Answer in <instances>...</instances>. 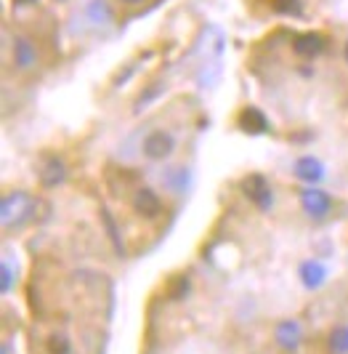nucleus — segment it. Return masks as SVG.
I'll return each mask as SVG.
<instances>
[{"mask_svg": "<svg viewBox=\"0 0 348 354\" xmlns=\"http://www.w3.org/2000/svg\"><path fill=\"white\" fill-rule=\"evenodd\" d=\"M37 51H35V43L30 37H17L14 40V62H17L19 70H30L35 64Z\"/></svg>", "mask_w": 348, "mask_h": 354, "instance_id": "11", "label": "nucleus"}, {"mask_svg": "<svg viewBox=\"0 0 348 354\" xmlns=\"http://www.w3.org/2000/svg\"><path fill=\"white\" fill-rule=\"evenodd\" d=\"M244 195L250 197L261 211H269L271 205H274V192H271V187H269V181L263 176H247L244 178Z\"/></svg>", "mask_w": 348, "mask_h": 354, "instance_id": "3", "label": "nucleus"}, {"mask_svg": "<svg viewBox=\"0 0 348 354\" xmlns=\"http://www.w3.org/2000/svg\"><path fill=\"white\" fill-rule=\"evenodd\" d=\"M165 184L181 195V192L186 189V184H189V174H186L184 168H173L171 174H165Z\"/></svg>", "mask_w": 348, "mask_h": 354, "instance_id": "16", "label": "nucleus"}, {"mask_svg": "<svg viewBox=\"0 0 348 354\" xmlns=\"http://www.w3.org/2000/svg\"><path fill=\"white\" fill-rule=\"evenodd\" d=\"M298 274H300V283L306 285L309 290H316V288H322L325 280H327V269L325 264H319V261H303L300 269H298Z\"/></svg>", "mask_w": 348, "mask_h": 354, "instance_id": "8", "label": "nucleus"}, {"mask_svg": "<svg viewBox=\"0 0 348 354\" xmlns=\"http://www.w3.org/2000/svg\"><path fill=\"white\" fill-rule=\"evenodd\" d=\"M186 293H189V280H178V283H175V288H173V299H175V301H181Z\"/></svg>", "mask_w": 348, "mask_h": 354, "instance_id": "20", "label": "nucleus"}, {"mask_svg": "<svg viewBox=\"0 0 348 354\" xmlns=\"http://www.w3.org/2000/svg\"><path fill=\"white\" fill-rule=\"evenodd\" d=\"M86 14L90 17L93 24H109V21H112V11L104 6V0H93V3H88Z\"/></svg>", "mask_w": 348, "mask_h": 354, "instance_id": "14", "label": "nucleus"}, {"mask_svg": "<svg viewBox=\"0 0 348 354\" xmlns=\"http://www.w3.org/2000/svg\"><path fill=\"white\" fill-rule=\"evenodd\" d=\"M274 336H277V344L284 352H296L298 344H300V325L296 319H282L274 328Z\"/></svg>", "mask_w": 348, "mask_h": 354, "instance_id": "7", "label": "nucleus"}, {"mask_svg": "<svg viewBox=\"0 0 348 354\" xmlns=\"http://www.w3.org/2000/svg\"><path fill=\"white\" fill-rule=\"evenodd\" d=\"M346 62H348V43H346Z\"/></svg>", "mask_w": 348, "mask_h": 354, "instance_id": "23", "label": "nucleus"}, {"mask_svg": "<svg viewBox=\"0 0 348 354\" xmlns=\"http://www.w3.org/2000/svg\"><path fill=\"white\" fill-rule=\"evenodd\" d=\"M237 125L250 136H261V133L269 131V120H266V115L258 106H244L240 112V118H237Z\"/></svg>", "mask_w": 348, "mask_h": 354, "instance_id": "6", "label": "nucleus"}, {"mask_svg": "<svg viewBox=\"0 0 348 354\" xmlns=\"http://www.w3.org/2000/svg\"><path fill=\"white\" fill-rule=\"evenodd\" d=\"M102 224L106 227V234H109V240H112V245H115V250L117 253H122V240H120V230H117V224H115V218H112V213L106 211H102Z\"/></svg>", "mask_w": 348, "mask_h": 354, "instance_id": "15", "label": "nucleus"}, {"mask_svg": "<svg viewBox=\"0 0 348 354\" xmlns=\"http://www.w3.org/2000/svg\"><path fill=\"white\" fill-rule=\"evenodd\" d=\"M14 277H17L14 266L8 264V261H3V264H0V290H3V293H11V288H14Z\"/></svg>", "mask_w": 348, "mask_h": 354, "instance_id": "17", "label": "nucleus"}, {"mask_svg": "<svg viewBox=\"0 0 348 354\" xmlns=\"http://www.w3.org/2000/svg\"><path fill=\"white\" fill-rule=\"evenodd\" d=\"M48 352L51 354H70V338L67 336H51L48 338Z\"/></svg>", "mask_w": 348, "mask_h": 354, "instance_id": "19", "label": "nucleus"}, {"mask_svg": "<svg viewBox=\"0 0 348 354\" xmlns=\"http://www.w3.org/2000/svg\"><path fill=\"white\" fill-rule=\"evenodd\" d=\"M64 176H67L64 162L59 158H51L43 165V171H40V184H43V187H59V184L64 181Z\"/></svg>", "mask_w": 348, "mask_h": 354, "instance_id": "12", "label": "nucleus"}, {"mask_svg": "<svg viewBox=\"0 0 348 354\" xmlns=\"http://www.w3.org/2000/svg\"><path fill=\"white\" fill-rule=\"evenodd\" d=\"M32 208H35V203H32V197L27 195V192H11V195H6L3 203H0V221H3V227L6 230L21 227L32 216Z\"/></svg>", "mask_w": 348, "mask_h": 354, "instance_id": "1", "label": "nucleus"}, {"mask_svg": "<svg viewBox=\"0 0 348 354\" xmlns=\"http://www.w3.org/2000/svg\"><path fill=\"white\" fill-rule=\"evenodd\" d=\"M300 205H303V211L309 213L311 218H325L332 208V200L325 189L311 187V189H303L300 192Z\"/></svg>", "mask_w": 348, "mask_h": 354, "instance_id": "4", "label": "nucleus"}, {"mask_svg": "<svg viewBox=\"0 0 348 354\" xmlns=\"http://www.w3.org/2000/svg\"><path fill=\"white\" fill-rule=\"evenodd\" d=\"M296 176L300 181H306V184H319L325 178V165L316 158H311V155H306V158H300L296 162Z\"/></svg>", "mask_w": 348, "mask_h": 354, "instance_id": "9", "label": "nucleus"}, {"mask_svg": "<svg viewBox=\"0 0 348 354\" xmlns=\"http://www.w3.org/2000/svg\"><path fill=\"white\" fill-rule=\"evenodd\" d=\"M327 346L332 354H348V325H335L327 336Z\"/></svg>", "mask_w": 348, "mask_h": 354, "instance_id": "13", "label": "nucleus"}, {"mask_svg": "<svg viewBox=\"0 0 348 354\" xmlns=\"http://www.w3.org/2000/svg\"><path fill=\"white\" fill-rule=\"evenodd\" d=\"M35 0H17V6H32Z\"/></svg>", "mask_w": 348, "mask_h": 354, "instance_id": "21", "label": "nucleus"}, {"mask_svg": "<svg viewBox=\"0 0 348 354\" xmlns=\"http://www.w3.org/2000/svg\"><path fill=\"white\" fill-rule=\"evenodd\" d=\"M293 48L300 59H313V56H319V53L325 51V37L316 35V32H306V35H298L296 43H293Z\"/></svg>", "mask_w": 348, "mask_h": 354, "instance_id": "10", "label": "nucleus"}, {"mask_svg": "<svg viewBox=\"0 0 348 354\" xmlns=\"http://www.w3.org/2000/svg\"><path fill=\"white\" fill-rule=\"evenodd\" d=\"M133 211L144 216V218H157L160 211H162V200L157 195L155 189H149V187H141L139 192L133 195Z\"/></svg>", "mask_w": 348, "mask_h": 354, "instance_id": "5", "label": "nucleus"}, {"mask_svg": "<svg viewBox=\"0 0 348 354\" xmlns=\"http://www.w3.org/2000/svg\"><path fill=\"white\" fill-rule=\"evenodd\" d=\"M175 149V139L168 131H152L146 133V139L141 144V152L149 160H168Z\"/></svg>", "mask_w": 348, "mask_h": 354, "instance_id": "2", "label": "nucleus"}, {"mask_svg": "<svg viewBox=\"0 0 348 354\" xmlns=\"http://www.w3.org/2000/svg\"><path fill=\"white\" fill-rule=\"evenodd\" d=\"M274 11L284 17H298L300 14V3L298 0H274Z\"/></svg>", "mask_w": 348, "mask_h": 354, "instance_id": "18", "label": "nucleus"}, {"mask_svg": "<svg viewBox=\"0 0 348 354\" xmlns=\"http://www.w3.org/2000/svg\"><path fill=\"white\" fill-rule=\"evenodd\" d=\"M125 3H141V0H125Z\"/></svg>", "mask_w": 348, "mask_h": 354, "instance_id": "22", "label": "nucleus"}]
</instances>
